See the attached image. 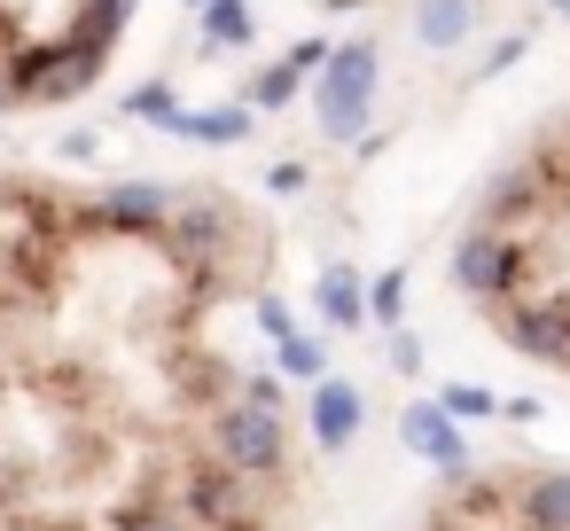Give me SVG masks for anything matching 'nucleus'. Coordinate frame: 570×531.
Segmentation results:
<instances>
[{
	"instance_id": "obj_3",
	"label": "nucleus",
	"mask_w": 570,
	"mask_h": 531,
	"mask_svg": "<svg viewBox=\"0 0 570 531\" xmlns=\"http://www.w3.org/2000/svg\"><path fill=\"white\" fill-rule=\"evenodd\" d=\"M126 17L134 0H0V118L87 95L110 71Z\"/></svg>"
},
{
	"instance_id": "obj_1",
	"label": "nucleus",
	"mask_w": 570,
	"mask_h": 531,
	"mask_svg": "<svg viewBox=\"0 0 570 531\" xmlns=\"http://www.w3.org/2000/svg\"><path fill=\"white\" fill-rule=\"evenodd\" d=\"M266 274L227 188L0 173V531H289L297 422L235 344Z\"/></svg>"
},
{
	"instance_id": "obj_5",
	"label": "nucleus",
	"mask_w": 570,
	"mask_h": 531,
	"mask_svg": "<svg viewBox=\"0 0 570 531\" xmlns=\"http://www.w3.org/2000/svg\"><path fill=\"white\" fill-rule=\"evenodd\" d=\"M406 437L430 453V461H445V469H461V437H453V422L438 414V406H422V414H406Z\"/></svg>"
},
{
	"instance_id": "obj_4",
	"label": "nucleus",
	"mask_w": 570,
	"mask_h": 531,
	"mask_svg": "<svg viewBox=\"0 0 570 531\" xmlns=\"http://www.w3.org/2000/svg\"><path fill=\"white\" fill-rule=\"evenodd\" d=\"M367 95H375V48H344V56L328 63V79H321V118H328V134H352V126L367 118Z\"/></svg>"
},
{
	"instance_id": "obj_9",
	"label": "nucleus",
	"mask_w": 570,
	"mask_h": 531,
	"mask_svg": "<svg viewBox=\"0 0 570 531\" xmlns=\"http://www.w3.org/2000/svg\"><path fill=\"white\" fill-rule=\"evenodd\" d=\"M484 406H492L484 391H453V399H445V414H484Z\"/></svg>"
},
{
	"instance_id": "obj_2",
	"label": "nucleus",
	"mask_w": 570,
	"mask_h": 531,
	"mask_svg": "<svg viewBox=\"0 0 570 531\" xmlns=\"http://www.w3.org/2000/svg\"><path fill=\"white\" fill-rule=\"evenodd\" d=\"M453 289L523 352L570 375V118H554L453 243Z\"/></svg>"
},
{
	"instance_id": "obj_7",
	"label": "nucleus",
	"mask_w": 570,
	"mask_h": 531,
	"mask_svg": "<svg viewBox=\"0 0 570 531\" xmlns=\"http://www.w3.org/2000/svg\"><path fill=\"white\" fill-rule=\"evenodd\" d=\"M469 32V0H430V9H422V40L430 48H453Z\"/></svg>"
},
{
	"instance_id": "obj_10",
	"label": "nucleus",
	"mask_w": 570,
	"mask_h": 531,
	"mask_svg": "<svg viewBox=\"0 0 570 531\" xmlns=\"http://www.w3.org/2000/svg\"><path fill=\"white\" fill-rule=\"evenodd\" d=\"M554 9H562V17H570V0H554Z\"/></svg>"
},
{
	"instance_id": "obj_6",
	"label": "nucleus",
	"mask_w": 570,
	"mask_h": 531,
	"mask_svg": "<svg viewBox=\"0 0 570 531\" xmlns=\"http://www.w3.org/2000/svg\"><path fill=\"white\" fill-rule=\"evenodd\" d=\"M313 422H321V437H328V445H344V437L360 430V399H352L344 383H328V391L313 399Z\"/></svg>"
},
{
	"instance_id": "obj_8",
	"label": "nucleus",
	"mask_w": 570,
	"mask_h": 531,
	"mask_svg": "<svg viewBox=\"0 0 570 531\" xmlns=\"http://www.w3.org/2000/svg\"><path fill=\"white\" fill-rule=\"evenodd\" d=\"M321 305H328V321H360V297H352V282H344V274H328V282H321Z\"/></svg>"
}]
</instances>
